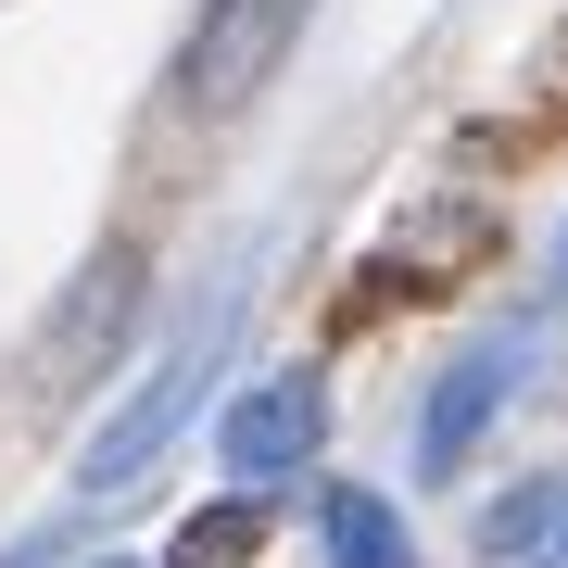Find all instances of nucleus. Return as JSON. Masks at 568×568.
I'll use <instances>...</instances> for the list:
<instances>
[{"label": "nucleus", "instance_id": "obj_1", "mask_svg": "<svg viewBox=\"0 0 568 568\" xmlns=\"http://www.w3.org/2000/svg\"><path fill=\"white\" fill-rule=\"evenodd\" d=\"M227 328H241V304L190 316L178 342H164V354L140 366V379H126V405H114V417H102V429L77 443V493H89V506H102V493H140V467H152V455H164V443L190 429V405H203V379L227 366Z\"/></svg>", "mask_w": 568, "mask_h": 568}, {"label": "nucleus", "instance_id": "obj_2", "mask_svg": "<svg viewBox=\"0 0 568 568\" xmlns=\"http://www.w3.org/2000/svg\"><path fill=\"white\" fill-rule=\"evenodd\" d=\"M316 0H203L178 39V114H241L265 77L291 63V39H304Z\"/></svg>", "mask_w": 568, "mask_h": 568}, {"label": "nucleus", "instance_id": "obj_3", "mask_svg": "<svg viewBox=\"0 0 568 568\" xmlns=\"http://www.w3.org/2000/svg\"><path fill=\"white\" fill-rule=\"evenodd\" d=\"M328 443V392L304 379V366H278V379H253L241 405H227V429H215V455H227V480L241 493H265V480H291Z\"/></svg>", "mask_w": 568, "mask_h": 568}, {"label": "nucleus", "instance_id": "obj_4", "mask_svg": "<svg viewBox=\"0 0 568 568\" xmlns=\"http://www.w3.org/2000/svg\"><path fill=\"white\" fill-rule=\"evenodd\" d=\"M506 379H518V342H467L443 379H429V417H417V467H429V480H455V467L480 455V429H493V405H506Z\"/></svg>", "mask_w": 568, "mask_h": 568}, {"label": "nucleus", "instance_id": "obj_5", "mask_svg": "<svg viewBox=\"0 0 568 568\" xmlns=\"http://www.w3.org/2000/svg\"><path fill=\"white\" fill-rule=\"evenodd\" d=\"M316 530H328V568H417L405 518H392L366 480H342V493H328V506H316Z\"/></svg>", "mask_w": 568, "mask_h": 568}, {"label": "nucleus", "instance_id": "obj_6", "mask_svg": "<svg viewBox=\"0 0 568 568\" xmlns=\"http://www.w3.org/2000/svg\"><path fill=\"white\" fill-rule=\"evenodd\" d=\"M568 518V480H530L506 506H480V556H544V530Z\"/></svg>", "mask_w": 568, "mask_h": 568}, {"label": "nucleus", "instance_id": "obj_7", "mask_svg": "<svg viewBox=\"0 0 568 568\" xmlns=\"http://www.w3.org/2000/svg\"><path fill=\"white\" fill-rule=\"evenodd\" d=\"M241 544H253V506H227V518H190L178 568H241Z\"/></svg>", "mask_w": 568, "mask_h": 568}, {"label": "nucleus", "instance_id": "obj_8", "mask_svg": "<svg viewBox=\"0 0 568 568\" xmlns=\"http://www.w3.org/2000/svg\"><path fill=\"white\" fill-rule=\"evenodd\" d=\"M544 304L568 316V227H556V253H544Z\"/></svg>", "mask_w": 568, "mask_h": 568}, {"label": "nucleus", "instance_id": "obj_9", "mask_svg": "<svg viewBox=\"0 0 568 568\" xmlns=\"http://www.w3.org/2000/svg\"><path fill=\"white\" fill-rule=\"evenodd\" d=\"M544 556H556V568H568V518H556V530H544Z\"/></svg>", "mask_w": 568, "mask_h": 568}, {"label": "nucleus", "instance_id": "obj_10", "mask_svg": "<svg viewBox=\"0 0 568 568\" xmlns=\"http://www.w3.org/2000/svg\"><path fill=\"white\" fill-rule=\"evenodd\" d=\"M102 568H140V556H102Z\"/></svg>", "mask_w": 568, "mask_h": 568}, {"label": "nucleus", "instance_id": "obj_11", "mask_svg": "<svg viewBox=\"0 0 568 568\" xmlns=\"http://www.w3.org/2000/svg\"><path fill=\"white\" fill-rule=\"evenodd\" d=\"M544 568H556V556H544Z\"/></svg>", "mask_w": 568, "mask_h": 568}]
</instances>
